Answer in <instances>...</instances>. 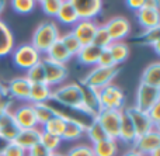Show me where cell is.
Returning <instances> with one entry per match:
<instances>
[{
    "mask_svg": "<svg viewBox=\"0 0 160 156\" xmlns=\"http://www.w3.org/2000/svg\"><path fill=\"white\" fill-rule=\"evenodd\" d=\"M59 37H61V34H59L58 25L53 21H44L34 31L31 45L39 53H47V51L51 48V45L55 41H58Z\"/></svg>",
    "mask_w": 160,
    "mask_h": 156,
    "instance_id": "1",
    "label": "cell"
},
{
    "mask_svg": "<svg viewBox=\"0 0 160 156\" xmlns=\"http://www.w3.org/2000/svg\"><path fill=\"white\" fill-rule=\"evenodd\" d=\"M51 100H55L56 103L62 104L65 107H69L72 110L82 111L83 107V93L79 83H69L65 86L58 87L51 94Z\"/></svg>",
    "mask_w": 160,
    "mask_h": 156,
    "instance_id": "2",
    "label": "cell"
},
{
    "mask_svg": "<svg viewBox=\"0 0 160 156\" xmlns=\"http://www.w3.org/2000/svg\"><path fill=\"white\" fill-rule=\"evenodd\" d=\"M118 73H119L118 66H114V68L94 66L87 73V76L82 80V83L87 84L88 87H93L96 90H100L105 86L112 84V80L118 76Z\"/></svg>",
    "mask_w": 160,
    "mask_h": 156,
    "instance_id": "3",
    "label": "cell"
},
{
    "mask_svg": "<svg viewBox=\"0 0 160 156\" xmlns=\"http://www.w3.org/2000/svg\"><path fill=\"white\" fill-rule=\"evenodd\" d=\"M13 62L17 68L25 70L41 62V53L35 49L31 44H21L13 49Z\"/></svg>",
    "mask_w": 160,
    "mask_h": 156,
    "instance_id": "4",
    "label": "cell"
},
{
    "mask_svg": "<svg viewBox=\"0 0 160 156\" xmlns=\"http://www.w3.org/2000/svg\"><path fill=\"white\" fill-rule=\"evenodd\" d=\"M122 110H101L96 115V120L100 125L104 128L110 139L117 141L119 135V127H121Z\"/></svg>",
    "mask_w": 160,
    "mask_h": 156,
    "instance_id": "5",
    "label": "cell"
},
{
    "mask_svg": "<svg viewBox=\"0 0 160 156\" xmlns=\"http://www.w3.org/2000/svg\"><path fill=\"white\" fill-rule=\"evenodd\" d=\"M101 110H124L125 94L118 86L110 84L98 90Z\"/></svg>",
    "mask_w": 160,
    "mask_h": 156,
    "instance_id": "6",
    "label": "cell"
},
{
    "mask_svg": "<svg viewBox=\"0 0 160 156\" xmlns=\"http://www.w3.org/2000/svg\"><path fill=\"white\" fill-rule=\"evenodd\" d=\"M158 103H160L159 87H153V86H148V84H143V83H139V87L136 90L135 108L141 110L143 113H148Z\"/></svg>",
    "mask_w": 160,
    "mask_h": 156,
    "instance_id": "7",
    "label": "cell"
},
{
    "mask_svg": "<svg viewBox=\"0 0 160 156\" xmlns=\"http://www.w3.org/2000/svg\"><path fill=\"white\" fill-rule=\"evenodd\" d=\"M136 18L143 30L160 27V13H159V2L149 0L145 2L143 7L136 11Z\"/></svg>",
    "mask_w": 160,
    "mask_h": 156,
    "instance_id": "8",
    "label": "cell"
},
{
    "mask_svg": "<svg viewBox=\"0 0 160 156\" xmlns=\"http://www.w3.org/2000/svg\"><path fill=\"white\" fill-rule=\"evenodd\" d=\"M41 63H42L44 73H45V83L49 87L61 84L62 82L68 78V75H69L66 65L53 62V61H51V59H48L47 56L41 58Z\"/></svg>",
    "mask_w": 160,
    "mask_h": 156,
    "instance_id": "9",
    "label": "cell"
},
{
    "mask_svg": "<svg viewBox=\"0 0 160 156\" xmlns=\"http://www.w3.org/2000/svg\"><path fill=\"white\" fill-rule=\"evenodd\" d=\"M133 149L143 156H149L155 151L160 149V132L159 129H152L146 134L139 135L133 142Z\"/></svg>",
    "mask_w": 160,
    "mask_h": 156,
    "instance_id": "10",
    "label": "cell"
},
{
    "mask_svg": "<svg viewBox=\"0 0 160 156\" xmlns=\"http://www.w3.org/2000/svg\"><path fill=\"white\" fill-rule=\"evenodd\" d=\"M80 89L83 93V107L82 113L90 115L91 118H96V115L101 111V106H100V97H98V90L88 87L87 84L80 82Z\"/></svg>",
    "mask_w": 160,
    "mask_h": 156,
    "instance_id": "11",
    "label": "cell"
},
{
    "mask_svg": "<svg viewBox=\"0 0 160 156\" xmlns=\"http://www.w3.org/2000/svg\"><path fill=\"white\" fill-rule=\"evenodd\" d=\"M104 25H105V28H107L108 35H110V38H111L112 42L124 41L131 33L129 21L122 16L112 17V18L108 20Z\"/></svg>",
    "mask_w": 160,
    "mask_h": 156,
    "instance_id": "12",
    "label": "cell"
},
{
    "mask_svg": "<svg viewBox=\"0 0 160 156\" xmlns=\"http://www.w3.org/2000/svg\"><path fill=\"white\" fill-rule=\"evenodd\" d=\"M72 4L79 20H94L102 10V2L100 0H72Z\"/></svg>",
    "mask_w": 160,
    "mask_h": 156,
    "instance_id": "13",
    "label": "cell"
},
{
    "mask_svg": "<svg viewBox=\"0 0 160 156\" xmlns=\"http://www.w3.org/2000/svg\"><path fill=\"white\" fill-rule=\"evenodd\" d=\"M124 110L128 114L129 120L132 121V125H133V128H135L136 137H139V135H142V134H146V132L152 131V129H156L155 127H153L148 113L141 111V110L135 108V107H129V108H124Z\"/></svg>",
    "mask_w": 160,
    "mask_h": 156,
    "instance_id": "14",
    "label": "cell"
},
{
    "mask_svg": "<svg viewBox=\"0 0 160 156\" xmlns=\"http://www.w3.org/2000/svg\"><path fill=\"white\" fill-rule=\"evenodd\" d=\"M13 113V117L16 124L18 125L20 129H30V128H37L38 123H37L35 114H34L32 110V104L27 103L22 104V106L17 107Z\"/></svg>",
    "mask_w": 160,
    "mask_h": 156,
    "instance_id": "15",
    "label": "cell"
},
{
    "mask_svg": "<svg viewBox=\"0 0 160 156\" xmlns=\"http://www.w3.org/2000/svg\"><path fill=\"white\" fill-rule=\"evenodd\" d=\"M97 23L94 20H79L72 28V34L78 38L80 45H88L93 42L94 33L97 30Z\"/></svg>",
    "mask_w": 160,
    "mask_h": 156,
    "instance_id": "16",
    "label": "cell"
},
{
    "mask_svg": "<svg viewBox=\"0 0 160 156\" xmlns=\"http://www.w3.org/2000/svg\"><path fill=\"white\" fill-rule=\"evenodd\" d=\"M20 128L16 124L13 117V113L11 110L4 111L0 118V139L6 141V142H13L16 139V137L18 135Z\"/></svg>",
    "mask_w": 160,
    "mask_h": 156,
    "instance_id": "17",
    "label": "cell"
},
{
    "mask_svg": "<svg viewBox=\"0 0 160 156\" xmlns=\"http://www.w3.org/2000/svg\"><path fill=\"white\" fill-rule=\"evenodd\" d=\"M6 89H7L8 97L18 98V100H22V101H28L31 83L25 79V76H20V78L11 79Z\"/></svg>",
    "mask_w": 160,
    "mask_h": 156,
    "instance_id": "18",
    "label": "cell"
},
{
    "mask_svg": "<svg viewBox=\"0 0 160 156\" xmlns=\"http://www.w3.org/2000/svg\"><path fill=\"white\" fill-rule=\"evenodd\" d=\"M39 137H41V128H30V129H20L18 135L13 141L14 143L22 148L25 152H28L32 146L39 143Z\"/></svg>",
    "mask_w": 160,
    "mask_h": 156,
    "instance_id": "19",
    "label": "cell"
},
{
    "mask_svg": "<svg viewBox=\"0 0 160 156\" xmlns=\"http://www.w3.org/2000/svg\"><path fill=\"white\" fill-rule=\"evenodd\" d=\"M84 123H82L78 118H72L66 115V125H65V131L62 135V139L65 141H78L83 137V134L86 132Z\"/></svg>",
    "mask_w": 160,
    "mask_h": 156,
    "instance_id": "20",
    "label": "cell"
},
{
    "mask_svg": "<svg viewBox=\"0 0 160 156\" xmlns=\"http://www.w3.org/2000/svg\"><path fill=\"white\" fill-rule=\"evenodd\" d=\"M14 49V35L8 25L0 18V58H4Z\"/></svg>",
    "mask_w": 160,
    "mask_h": 156,
    "instance_id": "21",
    "label": "cell"
},
{
    "mask_svg": "<svg viewBox=\"0 0 160 156\" xmlns=\"http://www.w3.org/2000/svg\"><path fill=\"white\" fill-rule=\"evenodd\" d=\"M56 18L59 20V23L65 25H75L79 21L78 13H76L75 7L72 4V0H62V4L59 7V11L56 14Z\"/></svg>",
    "mask_w": 160,
    "mask_h": 156,
    "instance_id": "22",
    "label": "cell"
},
{
    "mask_svg": "<svg viewBox=\"0 0 160 156\" xmlns=\"http://www.w3.org/2000/svg\"><path fill=\"white\" fill-rule=\"evenodd\" d=\"M100 53H101V49H100L98 47H96V45H93V44H88V45H83V47L80 48L76 58L79 59V62L82 65L96 66Z\"/></svg>",
    "mask_w": 160,
    "mask_h": 156,
    "instance_id": "23",
    "label": "cell"
},
{
    "mask_svg": "<svg viewBox=\"0 0 160 156\" xmlns=\"http://www.w3.org/2000/svg\"><path fill=\"white\" fill-rule=\"evenodd\" d=\"M65 125H66V115H65L63 113L58 111V115H56V117L51 118L48 123H45L44 125H42L41 131L53 135V137H58L62 139V135H63V131H65Z\"/></svg>",
    "mask_w": 160,
    "mask_h": 156,
    "instance_id": "24",
    "label": "cell"
},
{
    "mask_svg": "<svg viewBox=\"0 0 160 156\" xmlns=\"http://www.w3.org/2000/svg\"><path fill=\"white\" fill-rule=\"evenodd\" d=\"M45 56H47L48 59H51V61L58 62V63H62V65H66L68 62L73 58V56L66 51V48L63 47L61 39L55 41L52 45H51V48L47 51Z\"/></svg>",
    "mask_w": 160,
    "mask_h": 156,
    "instance_id": "25",
    "label": "cell"
},
{
    "mask_svg": "<svg viewBox=\"0 0 160 156\" xmlns=\"http://www.w3.org/2000/svg\"><path fill=\"white\" fill-rule=\"evenodd\" d=\"M51 94H52V90L47 83L31 84L28 101H30V104L47 103L48 100H51Z\"/></svg>",
    "mask_w": 160,
    "mask_h": 156,
    "instance_id": "26",
    "label": "cell"
},
{
    "mask_svg": "<svg viewBox=\"0 0 160 156\" xmlns=\"http://www.w3.org/2000/svg\"><path fill=\"white\" fill-rule=\"evenodd\" d=\"M136 132L135 128L132 125V121L129 120L128 114L125 113V110H122V118H121V127H119V135L118 139H121L124 143H132L136 139Z\"/></svg>",
    "mask_w": 160,
    "mask_h": 156,
    "instance_id": "27",
    "label": "cell"
},
{
    "mask_svg": "<svg viewBox=\"0 0 160 156\" xmlns=\"http://www.w3.org/2000/svg\"><path fill=\"white\" fill-rule=\"evenodd\" d=\"M141 83L160 89V62H153L145 68L141 78Z\"/></svg>",
    "mask_w": 160,
    "mask_h": 156,
    "instance_id": "28",
    "label": "cell"
},
{
    "mask_svg": "<svg viewBox=\"0 0 160 156\" xmlns=\"http://www.w3.org/2000/svg\"><path fill=\"white\" fill-rule=\"evenodd\" d=\"M32 110L34 114H35L37 123L38 125H44L45 123L51 120V118L56 117L58 115V111L55 108H52L51 106H48L47 103H39V104H32Z\"/></svg>",
    "mask_w": 160,
    "mask_h": 156,
    "instance_id": "29",
    "label": "cell"
},
{
    "mask_svg": "<svg viewBox=\"0 0 160 156\" xmlns=\"http://www.w3.org/2000/svg\"><path fill=\"white\" fill-rule=\"evenodd\" d=\"M107 49L110 51V53H111V56H112V59H114L117 66L124 63V62L128 59V56H129V47H128L127 42H124V41L111 42L110 47H108Z\"/></svg>",
    "mask_w": 160,
    "mask_h": 156,
    "instance_id": "30",
    "label": "cell"
},
{
    "mask_svg": "<svg viewBox=\"0 0 160 156\" xmlns=\"http://www.w3.org/2000/svg\"><path fill=\"white\" fill-rule=\"evenodd\" d=\"M84 134H87L88 139L93 142V145H94V143L102 142V141H105V139H110V138H108V135H107V132L104 131V128L100 125V123L96 120V118L91 121L90 125L86 127V132H84Z\"/></svg>",
    "mask_w": 160,
    "mask_h": 156,
    "instance_id": "31",
    "label": "cell"
},
{
    "mask_svg": "<svg viewBox=\"0 0 160 156\" xmlns=\"http://www.w3.org/2000/svg\"><path fill=\"white\" fill-rule=\"evenodd\" d=\"M91 148H93L94 156H115L117 151H118L117 141L114 139H105L102 142L94 143Z\"/></svg>",
    "mask_w": 160,
    "mask_h": 156,
    "instance_id": "32",
    "label": "cell"
},
{
    "mask_svg": "<svg viewBox=\"0 0 160 156\" xmlns=\"http://www.w3.org/2000/svg\"><path fill=\"white\" fill-rule=\"evenodd\" d=\"M111 42L112 41H111L110 35H108V31H107V28H105V25L98 24L97 25L96 33H94L93 42H91V44L96 45V47H98L100 49H105V48L110 47Z\"/></svg>",
    "mask_w": 160,
    "mask_h": 156,
    "instance_id": "33",
    "label": "cell"
},
{
    "mask_svg": "<svg viewBox=\"0 0 160 156\" xmlns=\"http://www.w3.org/2000/svg\"><path fill=\"white\" fill-rule=\"evenodd\" d=\"M59 39H61V42L63 44V47L66 48V51L70 53V55H72V56L78 55V52L80 51L82 45H80V42L78 41V38H76V37L72 34V31H68L66 34L61 35V37H59Z\"/></svg>",
    "mask_w": 160,
    "mask_h": 156,
    "instance_id": "34",
    "label": "cell"
},
{
    "mask_svg": "<svg viewBox=\"0 0 160 156\" xmlns=\"http://www.w3.org/2000/svg\"><path fill=\"white\" fill-rule=\"evenodd\" d=\"M25 79L30 82L31 84H39V83H45V73H44V68H42V63L34 65L31 69L27 70L25 73Z\"/></svg>",
    "mask_w": 160,
    "mask_h": 156,
    "instance_id": "35",
    "label": "cell"
},
{
    "mask_svg": "<svg viewBox=\"0 0 160 156\" xmlns=\"http://www.w3.org/2000/svg\"><path fill=\"white\" fill-rule=\"evenodd\" d=\"M62 139L58 137H53L51 134H47V132L41 131V137H39V143H41L44 148H47L49 152H56V149L59 148Z\"/></svg>",
    "mask_w": 160,
    "mask_h": 156,
    "instance_id": "36",
    "label": "cell"
},
{
    "mask_svg": "<svg viewBox=\"0 0 160 156\" xmlns=\"http://www.w3.org/2000/svg\"><path fill=\"white\" fill-rule=\"evenodd\" d=\"M37 3L34 0H14L11 2V7L18 14H30L35 8Z\"/></svg>",
    "mask_w": 160,
    "mask_h": 156,
    "instance_id": "37",
    "label": "cell"
},
{
    "mask_svg": "<svg viewBox=\"0 0 160 156\" xmlns=\"http://www.w3.org/2000/svg\"><path fill=\"white\" fill-rule=\"evenodd\" d=\"M159 37H160V27L158 28H150V30H145L141 34L139 39L142 44L145 45H155L156 42H159Z\"/></svg>",
    "mask_w": 160,
    "mask_h": 156,
    "instance_id": "38",
    "label": "cell"
},
{
    "mask_svg": "<svg viewBox=\"0 0 160 156\" xmlns=\"http://www.w3.org/2000/svg\"><path fill=\"white\" fill-rule=\"evenodd\" d=\"M41 8L47 16L49 17H56L59 11V7L62 4V0H42L41 3Z\"/></svg>",
    "mask_w": 160,
    "mask_h": 156,
    "instance_id": "39",
    "label": "cell"
},
{
    "mask_svg": "<svg viewBox=\"0 0 160 156\" xmlns=\"http://www.w3.org/2000/svg\"><path fill=\"white\" fill-rule=\"evenodd\" d=\"M0 156H27V152L22 148H20L17 143L8 142V143H6V146L3 148Z\"/></svg>",
    "mask_w": 160,
    "mask_h": 156,
    "instance_id": "40",
    "label": "cell"
},
{
    "mask_svg": "<svg viewBox=\"0 0 160 156\" xmlns=\"http://www.w3.org/2000/svg\"><path fill=\"white\" fill-rule=\"evenodd\" d=\"M96 66H101V68H114L117 66L115 62H114L112 56H111L110 51L105 48V49H101V53L98 56V61H97Z\"/></svg>",
    "mask_w": 160,
    "mask_h": 156,
    "instance_id": "41",
    "label": "cell"
},
{
    "mask_svg": "<svg viewBox=\"0 0 160 156\" xmlns=\"http://www.w3.org/2000/svg\"><path fill=\"white\" fill-rule=\"evenodd\" d=\"M66 156H94V152L88 145H76L68 152Z\"/></svg>",
    "mask_w": 160,
    "mask_h": 156,
    "instance_id": "42",
    "label": "cell"
},
{
    "mask_svg": "<svg viewBox=\"0 0 160 156\" xmlns=\"http://www.w3.org/2000/svg\"><path fill=\"white\" fill-rule=\"evenodd\" d=\"M160 103H158L156 106H153L152 108L148 111V115H149L150 121H152L153 127H155L156 129H159V124H160Z\"/></svg>",
    "mask_w": 160,
    "mask_h": 156,
    "instance_id": "43",
    "label": "cell"
},
{
    "mask_svg": "<svg viewBox=\"0 0 160 156\" xmlns=\"http://www.w3.org/2000/svg\"><path fill=\"white\" fill-rule=\"evenodd\" d=\"M49 153L51 152L48 151L47 148H44L41 143H37L35 146H32V148L27 152V156H49Z\"/></svg>",
    "mask_w": 160,
    "mask_h": 156,
    "instance_id": "44",
    "label": "cell"
},
{
    "mask_svg": "<svg viewBox=\"0 0 160 156\" xmlns=\"http://www.w3.org/2000/svg\"><path fill=\"white\" fill-rule=\"evenodd\" d=\"M143 4H145L143 0H128V2H127L128 7L132 8V10H135V11L141 10V8L143 7Z\"/></svg>",
    "mask_w": 160,
    "mask_h": 156,
    "instance_id": "45",
    "label": "cell"
},
{
    "mask_svg": "<svg viewBox=\"0 0 160 156\" xmlns=\"http://www.w3.org/2000/svg\"><path fill=\"white\" fill-rule=\"evenodd\" d=\"M122 156H143V155H142V153H139V152L138 151H135V149H129V151H128V152H125V153L124 155H122Z\"/></svg>",
    "mask_w": 160,
    "mask_h": 156,
    "instance_id": "46",
    "label": "cell"
},
{
    "mask_svg": "<svg viewBox=\"0 0 160 156\" xmlns=\"http://www.w3.org/2000/svg\"><path fill=\"white\" fill-rule=\"evenodd\" d=\"M0 96H8L7 94V89H6V86H3L2 82H0Z\"/></svg>",
    "mask_w": 160,
    "mask_h": 156,
    "instance_id": "47",
    "label": "cell"
},
{
    "mask_svg": "<svg viewBox=\"0 0 160 156\" xmlns=\"http://www.w3.org/2000/svg\"><path fill=\"white\" fill-rule=\"evenodd\" d=\"M4 8H6V2H2V0H0V16L3 14Z\"/></svg>",
    "mask_w": 160,
    "mask_h": 156,
    "instance_id": "48",
    "label": "cell"
},
{
    "mask_svg": "<svg viewBox=\"0 0 160 156\" xmlns=\"http://www.w3.org/2000/svg\"><path fill=\"white\" fill-rule=\"evenodd\" d=\"M49 156H66V155H62V153H59V152H51Z\"/></svg>",
    "mask_w": 160,
    "mask_h": 156,
    "instance_id": "49",
    "label": "cell"
},
{
    "mask_svg": "<svg viewBox=\"0 0 160 156\" xmlns=\"http://www.w3.org/2000/svg\"><path fill=\"white\" fill-rule=\"evenodd\" d=\"M149 156H160V149H158V151H155L153 153H150Z\"/></svg>",
    "mask_w": 160,
    "mask_h": 156,
    "instance_id": "50",
    "label": "cell"
},
{
    "mask_svg": "<svg viewBox=\"0 0 160 156\" xmlns=\"http://www.w3.org/2000/svg\"><path fill=\"white\" fill-rule=\"evenodd\" d=\"M3 113H4V111H2V110H0V118H2V115H3Z\"/></svg>",
    "mask_w": 160,
    "mask_h": 156,
    "instance_id": "51",
    "label": "cell"
}]
</instances>
